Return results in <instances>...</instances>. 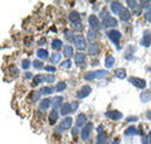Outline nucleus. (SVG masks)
Instances as JSON below:
<instances>
[{
	"label": "nucleus",
	"mask_w": 151,
	"mask_h": 144,
	"mask_svg": "<svg viewBox=\"0 0 151 144\" xmlns=\"http://www.w3.org/2000/svg\"><path fill=\"white\" fill-rule=\"evenodd\" d=\"M109 73L108 70L104 69H99V70H93V72H88L85 74V79L86 80H93V79H102V77L106 76Z\"/></svg>",
	"instance_id": "obj_1"
},
{
	"label": "nucleus",
	"mask_w": 151,
	"mask_h": 144,
	"mask_svg": "<svg viewBox=\"0 0 151 144\" xmlns=\"http://www.w3.org/2000/svg\"><path fill=\"white\" fill-rule=\"evenodd\" d=\"M108 38H109V40H110L111 43H114V44L116 45L117 50L121 48V47H120V40H121V38H122V34H121L119 30H116V29L109 30V32H108Z\"/></svg>",
	"instance_id": "obj_2"
},
{
	"label": "nucleus",
	"mask_w": 151,
	"mask_h": 144,
	"mask_svg": "<svg viewBox=\"0 0 151 144\" xmlns=\"http://www.w3.org/2000/svg\"><path fill=\"white\" fill-rule=\"evenodd\" d=\"M92 130H93V124L92 122H88V124H86L83 127H82V131H81V138L82 140H88L90 136H91V132H92Z\"/></svg>",
	"instance_id": "obj_3"
},
{
	"label": "nucleus",
	"mask_w": 151,
	"mask_h": 144,
	"mask_svg": "<svg viewBox=\"0 0 151 144\" xmlns=\"http://www.w3.org/2000/svg\"><path fill=\"white\" fill-rule=\"evenodd\" d=\"M129 82L133 85V86H135V87H138V88H145L146 87V81L144 80V79H140V77H135V76H133V77H129Z\"/></svg>",
	"instance_id": "obj_4"
},
{
	"label": "nucleus",
	"mask_w": 151,
	"mask_h": 144,
	"mask_svg": "<svg viewBox=\"0 0 151 144\" xmlns=\"http://www.w3.org/2000/svg\"><path fill=\"white\" fill-rule=\"evenodd\" d=\"M105 116L108 117V119L114 120V121L121 120L122 117H123L122 113H121V111H119V110H109V111H106V113H105Z\"/></svg>",
	"instance_id": "obj_5"
},
{
	"label": "nucleus",
	"mask_w": 151,
	"mask_h": 144,
	"mask_svg": "<svg viewBox=\"0 0 151 144\" xmlns=\"http://www.w3.org/2000/svg\"><path fill=\"white\" fill-rule=\"evenodd\" d=\"M91 92H92V87L88 86V85H83V86L78 91L76 96H78V98H85V97H87V96H90Z\"/></svg>",
	"instance_id": "obj_6"
},
{
	"label": "nucleus",
	"mask_w": 151,
	"mask_h": 144,
	"mask_svg": "<svg viewBox=\"0 0 151 144\" xmlns=\"http://www.w3.org/2000/svg\"><path fill=\"white\" fill-rule=\"evenodd\" d=\"M117 20L114 18V17H111V16H108L106 18L103 20V25H104V28H115L117 27Z\"/></svg>",
	"instance_id": "obj_7"
},
{
	"label": "nucleus",
	"mask_w": 151,
	"mask_h": 144,
	"mask_svg": "<svg viewBox=\"0 0 151 144\" xmlns=\"http://www.w3.org/2000/svg\"><path fill=\"white\" fill-rule=\"evenodd\" d=\"M74 43H75V46H76L79 50H85L86 46H87L86 45V39L82 35H76V36H75Z\"/></svg>",
	"instance_id": "obj_8"
},
{
	"label": "nucleus",
	"mask_w": 151,
	"mask_h": 144,
	"mask_svg": "<svg viewBox=\"0 0 151 144\" xmlns=\"http://www.w3.org/2000/svg\"><path fill=\"white\" fill-rule=\"evenodd\" d=\"M110 9H111V11L114 12V14L120 15V12H121L124 7L122 6V4H121L120 1H112V3L110 4Z\"/></svg>",
	"instance_id": "obj_9"
},
{
	"label": "nucleus",
	"mask_w": 151,
	"mask_h": 144,
	"mask_svg": "<svg viewBox=\"0 0 151 144\" xmlns=\"http://www.w3.org/2000/svg\"><path fill=\"white\" fill-rule=\"evenodd\" d=\"M150 44H151V32L150 30H145L144 35H143V39H142V45L144 47H149Z\"/></svg>",
	"instance_id": "obj_10"
},
{
	"label": "nucleus",
	"mask_w": 151,
	"mask_h": 144,
	"mask_svg": "<svg viewBox=\"0 0 151 144\" xmlns=\"http://www.w3.org/2000/svg\"><path fill=\"white\" fill-rule=\"evenodd\" d=\"M73 110V107H71V104L70 103H64V104H62V107H60V115L63 116H65V115H69Z\"/></svg>",
	"instance_id": "obj_11"
},
{
	"label": "nucleus",
	"mask_w": 151,
	"mask_h": 144,
	"mask_svg": "<svg viewBox=\"0 0 151 144\" xmlns=\"http://www.w3.org/2000/svg\"><path fill=\"white\" fill-rule=\"evenodd\" d=\"M71 124H73V119H71L70 116H68V117H65V119L60 122V125H59V130H60V131H63V130H68V128L71 127Z\"/></svg>",
	"instance_id": "obj_12"
},
{
	"label": "nucleus",
	"mask_w": 151,
	"mask_h": 144,
	"mask_svg": "<svg viewBox=\"0 0 151 144\" xmlns=\"http://www.w3.org/2000/svg\"><path fill=\"white\" fill-rule=\"evenodd\" d=\"M88 23H90V25H91V28L92 29H98L99 28V20H98V17L97 16H94V15H91L90 17H88Z\"/></svg>",
	"instance_id": "obj_13"
},
{
	"label": "nucleus",
	"mask_w": 151,
	"mask_h": 144,
	"mask_svg": "<svg viewBox=\"0 0 151 144\" xmlns=\"http://www.w3.org/2000/svg\"><path fill=\"white\" fill-rule=\"evenodd\" d=\"M75 63H76L78 67H81V65H83L86 63V56L83 54H81V52L76 54V55H75Z\"/></svg>",
	"instance_id": "obj_14"
},
{
	"label": "nucleus",
	"mask_w": 151,
	"mask_h": 144,
	"mask_svg": "<svg viewBox=\"0 0 151 144\" xmlns=\"http://www.w3.org/2000/svg\"><path fill=\"white\" fill-rule=\"evenodd\" d=\"M69 21L74 24V23H76V22H80L81 21V16L78 11H71L70 14H69Z\"/></svg>",
	"instance_id": "obj_15"
},
{
	"label": "nucleus",
	"mask_w": 151,
	"mask_h": 144,
	"mask_svg": "<svg viewBox=\"0 0 151 144\" xmlns=\"http://www.w3.org/2000/svg\"><path fill=\"white\" fill-rule=\"evenodd\" d=\"M87 124V117H86V115L85 114H80V115H78V117H76V127H83L85 125Z\"/></svg>",
	"instance_id": "obj_16"
},
{
	"label": "nucleus",
	"mask_w": 151,
	"mask_h": 144,
	"mask_svg": "<svg viewBox=\"0 0 151 144\" xmlns=\"http://www.w3.org/2000/svg\"><path fill=\"white\" fill-rule=\"evenodd\" d=\"M48 120H50V124H51V125L56 124V121L58 120V111H57V109L53 108L51 110V113H50V115H48Z\"/></svg>",
	"instance_id": "obj_17"
},
{
	"label": "nucleus",
	"mask_w": 151,
	"mask_h": 144,
	"mask_svg": "<svg viewBox=\"0 0 151 144\" xmlns=\"http://www.w3.org/2000/svg\"><path fill=\"white\" fill-rule=\"evenodd\" d=\"M119 16H120V18H121L122 21H124V22H126V21H129L131 17H132V16H131V12H129L128 9H123V10L120 12Z\"/></svg>",
	"instance_id": "obj_18"
},
{
	"label": "nucleus",
	"mask_w": 151,
	"mask_h": 144,
	"mask_svg": "<svg viewBox=\"0 0 151 144\" xmlns=\"http://www.w3.org/2000/svg\"><path fill=\"white\" fill-rule=\"evenodd\" d=\"M106 140H108V136L105 132H100L98 133L97 136V142L96 144H106Z\"/></svg>",
	"instance_id": "obj_19"
},
{
	"label": "nucleus",
	"mask_w": 151,
	"mask_h": 144,
	"mask_svg": "<svg viewBox=\"0 0 151 144\" xmlns=\"http://www.w3.org/2000/svg\"><path fill=\"white\" fill-rule=\"evenodd\" d=\"M99 52V45L96 44V43H92L90 46H88V54L91 56H96Z\"/></svg>",
	"instance_id": "obj_20"
},
{
	"label": "nucleus",
	"mask_w": 151,
	"mask_h": 144,
	"mask_svg": "<svg viewBox=\"0 0 151 144\" xmlns=\"http://www.w3.org/2000/svg\"><path fill=\"white\" fill-rule=\"evenodd\" d=\"M52 104V101L50 99V98H44V99H41L40 101V108L41 109H48L50 108V106Z\"/></svg>",
	"instance_id": "obj_21"
},
{
	"label": "nucleus",
	"mask_w": 151,
	"mask_h": 144,
	"mask_svg": "<svg viewBox=\"0 0 151 144\" xmlns=\"http://www.w3.org/2000/svg\"><path fill=\"white\" fill-rule=\"evenodd\" d=\"M36 56L40 59H46V58H48V52L45 48H39L36 51Z\"/></svg>",
	"instance_id": "obj_22"
},
{
	"label": "nucleus",
	"mask_w": 151,
	"mask_h": 144,
	"mask_svg": "<svg viewBox=\"0 0 151 144\" xmlns=\"http://www.w3.org/2000/svg\"><path fill=\"white\" fill-rule=\"evenodd\" d=\"M42 81H45V75H41V74H37L33 77V85L34 86H37L39 84H41Z\"/></svg>",
	"instance_id": "obj_23"
},
{
	"label": "nucleus",
	"mask_w": 151,
	"mask_h": 144,
	"mask_svg": "<svg viewBox=\"0 0 151 144\" xmlns=\"http://www.w3.org/2000/svg\"><path fill=\"white\" fill-rule=\"evenodd\" d=\"M62 102H63V97L62 96H57L52 99V107L55 109H57L58 107H62Z\"/></svg>",
	"instance_id": "obj_24"
},
{
	"label": "nucleus",
	"mask_w": 151,
	"mask_h": 144,
	"mask_svg": "<svg viewBox=\"0 0 151 144\" xmlns=\"http://www.w3.org/2000/svg\"><path fill=\"white\" fill-rule=\"evenodd\" d=\"M114 64H115V58L112 56H106V58H105V67L108 69H110V68L114 67Z\"/></svg>",
	"instance_id": "obj_25"
},
{
	"label": "nucleus",
	"mask_w": 151,
	"mask_h": 144,
	"mask_svg": "<svg viewBox=\"0 0 151 144\" xmlns=\"http://www.w3.org/2000/svg\"><path fill=\"white\" fill-rule=\"evenodd\" d=\"M150 99H151L150 91H144V92H142V95H140V101H142L143 103H147Z\"/></svg>",
	"instance_id": "obj_26"
},
{
	"label": "nucleus",
	"mask_w": 151,
	"mask_h": 144,
	"mask_svg": "<svg viewBox=\"0 0 151 144\" xmlns=\"http://www.w3.org/2000/svg\"><path fill=\"white\" fill-rule=\"evenodd\" d=\"M56 88H53L52 86H46V87H42L40 91H39V92H40V95H51L52 92H53V91H55Z\"/></svg>",
	"instance_id": "obj_27"
},
{
	"label": "nucleus",
	"mask_w": 151,
	"mask_h": 144,
	"mask_svg": "<svg viewBox=\"0 0 151 144\" xmlns=\"http://www.w3.org/2000/svg\"><path fill=\"white\" fill-rule=\"evenodd\" d=\"M115 75L119 77V79H124V77L127 76V72H126V69H123V68H119L115 70Z\"/></svg>",
	"instance_id": "obj_28"
},
{
	"label": "nucleus",
	"mask_w": 151,
	"mask_h": 144,
	"mask_svg": "<svg viewBox=\"0 0 151 144\" xmlns=\"http://www.w3.org/2000/svg\"><path fill=\"white\" fill-rule=\"evenodd\" d=\"M138 133V130L135 128V126H129L127 130L124 131V135L126 136H134Z\"/></svg>",
	"instance_id": "obj_29"
},
{
	"label": "nucleus",
	"mask_w": 151,
	"mask_h": 144,
	"mask_svg": "<svg viewBox=\"0 0 151 144\" xmlns=\"http://www.w3.org/2000/svg\"><path fill=\"white\" fill-rule=\"evenodd\" d=\"M73 55H74L73 47H71L70 45H67V46L64 47V56L68 57V59H69V57H73Z\"/></svg>",
	"instance_id": "obj_30"
},
{
	"label": "nucleus",
	"mask_w": 151,
	"mask_h": 144,
	"mask_svg": "<svg viewBox=\"0 0 151 144\" xmlns=\"http://www.w3.org/2000/svg\"><path fill=\"white\" fill-rule=\"evenodd\" d=\"M51 46L53 50H59L63 46V43H62V40H59V39H55V40H52Z\"/></svg>",
	"instance_id": "obj_31"
},
{
	"label": "nucleus",
	"mask_w": 151,
	"mask_h": 144,
	"mask_svg": "<svg viewBox=\"0 0 151 144\" xmlns=\"http://www.w3.org/2000/svg\"><path fill=\"white\" fill-rule=\"evenodd\" d=\"M97 30L96 29H92V28H90L88 29V32H87V38L90 39V40H94V39L97 38Z\"/></svg>",
	"instance_id": "obj_32"
},
{
	"label": "nucleus",
	"mask_w": 151,
	"mask_h": 144,
	"mask_svg": "<svg viewBox=\"0 0 151 144\" xmlns=\"http://www.w3.org/2000/svg\"><path fill=\"white\" fill-rule=\"evenodd\" d=\"M65 88H67V84L64 81H59L57 84V86H56V91H57V92H62V91H64Z\"/></svg>",
	"instance_id": "obj_33"
},
{
	"label": "nucleus",
	"mask_w": 151,
	"mask_h": 144,
	"mask_svg": "<svg viewBox=\"0 0 151 144\" xmlns=\"http://www.w3.org/2000/svg\"><path fill=\"white\" fill-rule=\"evenodd\" d=\"M60 67H62L63 69H70V68H71V61H70V59H67V61H64V62H62V63H60Z\"/></svg>",
	"instance_id": "obj_34"
},
{
	"label": "nucleus",
	"mask_w": 151,
	"mask_h": 144,
	"mask_svg": "<svg viewBox=\"0 0 151 144\" xmlns=\"http://www.w3.org/2000/svg\"><path fill=\"white\" fill-rule=\"evenodd\" d=\"M33 65H34V68H36V69H42V68H45L44 64H42V62L39 61V59H35V61L33 62Z\"/></svg>",
	"instance_id": "obj_35"
},
{
	"label": "nucleus",
	"mask_w": 151,
	"mask_h": 144,
	"mask_svg": "<svg viewBox=\"0 0 151 144\" xmlns=\"http://www.w3.org/2000/svg\"><path fill=\"white\" fill-rule=\"evenodd\" d=\"M65 39H67V40H69V41H71V40H75L74 33H73L71 30H67V32H65Z\"/></svg>",
	"instance_id": "obj_36"
},
{
	"label": "nucleus",
	"mask_w": 151,
	"mask_h": 144,
	"mask_svg": "<svg viewBox=\"0 0 151 144\" xmlns=\"http://www.w3.org/2000/svg\"><path fill=\"white\" fill-rule=\"evenodd\" d=\"M55 80H56V76H53V75H45V81L46 82H48V84H52V82H55Z\"/></svg>",
	"instance_id": "obj_37"
},
{
	"label": "nucleus",
	"mask_w": 151,
	"mask_h": 144,
	"mask_svg": "<svg viewBox=\"0 0 151 144\" xmlns=\"http://www.w3.org/2000/svg\"><path fill=\"white\" fill-rule=\"evenodd\" d=\"M30 65H32V62H30L29 59H23V61H22V68H23V69H28Z\"/></svg>",
	"instance_id": "obj_38"
},
{
	"label": "nucleus",
	"mask_w": 151,
	"mask_h": 144,
	"mask_svg": "<svg viewBox=\"0 0 151 144\" xmlns=\"http://www.w3.org/2000/svg\"><path fill=\"white\" fill-rule=\"evenodd\" d=\"M10 73H11V75L14 77H16L18 75V69L15 67V65H11V67H10Z\"/></svg>",
	"instance_id": "obj_39"
},
{
	"label": "nucleus",
	"mask_w": 151,
	"mask_h": 144,
	"mask_svg": "<svg viewBox=\"0 0 151 144\" xmlns=\"http://www.w3.org/2000/svg\"><path fill=\"white\" fill-rule=\"evenodd\" d=\"M145 20L147 21V22H151V7L149 6L147 9H146V11H145Z\"/></svg>",
	"instance_id": "obj_40"
},
{
	"label": "nucleus",
	"mask_w": 151,
	"mask_h": 144,
	"mask_svg": "<svg viewBox=\"0 0 151 144\" xmlns=\"http://www.w3.org/2000/svg\"><path fill=\"white\" fill-rule=\"evenodd\" d=\"M60 61V55L59 54H53L51 57V62L52 63H58Z\"/></svg>",
	"instance_id": "obj_41"
},
{
	"label": "nucleus",
	"mask_w": 151,
	"mask_h": 144,
	"mask_svg": "<svg viewBox=\"0 0 151 144\" xmlns=\"http://www.w3.org/2000/svg\"><path fill=\"white\" fill-rule=\"evenodd\" d=\"M127 5L131 9H138V6H139V3H137V1H127Z\"/></svg>",
	"instance_id": "obj_42"
},
{
	"label": "nucleus",
	"mask_w": 151,
	"mask_h": 144,
	"mask_svg": "<svg viewBox=\"0 0 151 144\" xmlns=\"http://www.w3.org/2000/svg\"><path fill=\"white\" fill-rule=\"evenodd\" d=\"M149 5H150V1H140L139 3V6H140V9H147L149 7Z\"/></svg>",
	"instance_id": "obj_43"
},
{
	"label": "nucleus",
	"mask_w": 151,
	"mask_h": 144,
	"mask_svg": "<svg viewBox=\"0 0 151 144\" xmlns=\"http://www.w3.org/2000/svg\"><path fill=\"white\" fill-rule=\"evenodd\" d=\"M126 121L127 122H135V121H138V117L137 116H131V117H127Z\"/></svg>",
	"instance_id": "obj_44"
},
{
	"label": "nucleus",
	"mask_w": 151,
	"mask_h": 144,
	"mask_svg": "<svg viewBox=\"0 0 151 144\" xmlns=\"http://www.w3.org/2000/svg\"><path fill=\"white\" fill-rule=\"evenodd\" d=\"M45 69L47 72H50V73H55L56 72V68L55 67H51V65H47V67H45Z\"/></svg>",
	"instance_id": "obj_45"
},
{
	"label": "nucleus",
	"mask_w": 151,
	"mask_h": 144,
	"mask_svg": "<svg viewBox=\"0 0 151 144\" xmlns=\"http://www.w3.org/2000/svg\"><path fill=\"white\" fill-rule=\"evenodd\" d=\"M146 119L147 120H151V110H147L146 111Z\"/></svg>",
	"instance_id": "obj_46"
},
{
	"label": "nucleus",
	"mask_w": 151,
	"mask_h": 144,
	"mask_svg": "<svg viewBox=\"0 0 151 144\" xmlns=\"http://www.w3.org/2000/svg\"><path fill=\"white\" fill-rule=\"evenodd\" d=\"M32 77H34L32 73H26V79H32Z\"/></svg>",
	"instance_id": "obj_47"
},
{
	"label": "nucleus",
	"mask_w": 151,
	"mask_h": 144,
	"mask_svg": "<svg viewBox=\"0 0 151 144\" xmlns=\"http://www.w3.org/2000/svg\"><path fill=\"white\" fill-rule=\"evenodd\" d=\"M142 143H143V144H147V138L143 136V137H142Z\"/></svg>",
	"instance_id": "obj_48"
},
{
	"label": "nucleus",
	"mask_w": 151,
	"mask_h": 144,
	"mask_svg": "<svg viewBox=\"0 0 151 144\" xmlns=\"http://www.w3.org/2000/svg\"><path fill=\"white\" fill-rule=\"evenodd\" d=\"M71 107H73V110H75V109L78 108V103H73V104H71Z\"/></svg>",
	"instance_id": "obj_49"
},
{
	"label": "nucleus",
	"mask_w": 151,
	"mask_h": 144,
	"mask_svg": "<svg viewBox=\"0 0 151 144\" xmlns=\"http://www.w3.org/2000/svg\"><path fill=\"white\" fill-rule=\"evenodd\" d=\"M119 143H120V139H119V138L114 139V142H112V144H119Z\"/></svg>",
	"instance_id": "obj_50"
},
{
	"label": "nucleus",
	"mask_w": 151,
	"mask_h": 144,
	"mask_svg": "<svg viewBox=\"0 0 151 144\" xmlns=\"http://www.w3.org/2000/svg\"><path fill=\"white\" fill-rule=\"evenodd\" d=\"M149 144H151V131L149 132Z\"/></svg>",
	"instance_id": "obj_51"
},
{
	"label": "nucleus",
	"mask_w": 151,
	"mask_h": 144,
	"mask_svg": "<svg viewBox=\"0 0 151 144\" xmlns=\"http://www.w3.org/2000/svg\"><path fill=\"white\" fill-rule=\"evenodd\" d=\"M150 70H151V69H150Z\"/></svg>",
	"instance_id": "obj_52"
}]
</instances>
